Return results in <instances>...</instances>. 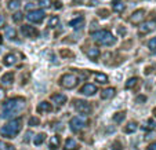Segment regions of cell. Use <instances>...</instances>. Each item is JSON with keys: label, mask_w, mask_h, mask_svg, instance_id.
I'll return each mask as SVG.
<instances>
[{"label": "cell", "mask_w": 156, "mask_h": 150, "mask_svg": "<svg viewBox=\"0 0 156 150\" xmlns=\"http://www.w3.org/2000/svg\"><path fill=\"white\" fill-rule=\"evenodd\" d=\"M25 109V99L21 97L9 99L3 105L2 110V118H12L14 116H18L22 110Z\"/></svg>", "instance_id": "cell-1"}, {"label": "cell", "mask_w": 156, "mask_h": 150, "mask_svg": "<svg viewBox=\"0 0 156 150\" xmlns=\"http://www.w3.org/2000/svg\"><path fill=\"white\" fill-rule=\"evenodd\" d=\"M21 130H22V118H12L0 130V134L4 138H15Z\"/></svg>", "instance_id": "cell-2"}, {"label": "cell", "mask_w": 156, "mask_h": 150, "mask_svg": "<svg viewBox=\"0 0 156 150\" xmlns=\"http://www.w3.org/2000/svg\"><path fill=\"white\" fill-rule=\"evenodd\" d=\"M91 37L100 46H112L116 43V37L109 30H97V32H93Z\"/></svg>", "instance_id": "cell-3"}, {"label": "cell", "mask_w": 156, "mask_h": 150, "mask_svg": "<svg viewBox=\"0 0 156 150\" xmlns=\"http://www.w3.org/2000/svg\"><path fill=\"white\" fill-rule=\"evenodd\" d=\"M79 77L76 76V74H73V73H65L64 76L59 79V84L64 87V88H66V90H72V88H75L77 84H79Z\"/></svg>", "instance_id": "cell-4"}, {"label": "cell", "mask_w": 156, "mask_h": 150, "mask_svg": "<svg viewBox=\"0 0 156 150\" xmlns=\"http://www.w3.org/2000/svg\"><path fill=\"white\" fill-rule=\"evenodd\" d=\"M75 109L80 114L88 116V114H91V112H93V106L88 102H86V101L79 99V101H75Z\"/></svg>", "instance_id": "cell-5"}, {"label": "cell", "mask_w": 156, "mask_h": 150, "mask_svg": "<svg viewBox=\"0 0 156 150\" xmlns=\"http://www.w3.org/2000/svg\"><path fill=\"white\" fill-rule=\"evenodd\" d=\"M86 125H87L86 120L83 117H79V116L71 118V121H69V127H71V130L73 131V132H79V131L84 130Z\"/></svg>", "instance_id": "cell-6"}, {"label": "cell", "mask_w": 156, "mask_h": 150, "mask_svg": "<svg viewBox=\"0 0 156 150\" xmlns=\"http://www.w3.org/2000/svg\"><path fill=\"white\" fill-rule=\"evenodd\" d=\"M155 29H156V21L155 19L147 21V22H144V24L140 26L138 33L141 36H144V35H148V33H151L152 30H155Z\"/></svg>", "instance_id": "cell-7"}, {"label": "cell", "mask_w": 156, "mask_h": 150, "mask_svg": "<svg viewBox=\"0 0 156 150\" xmlns=\"http://www.w3.org/2000/svg\"><path fill=\"white\" fill-rule=\"evenodd\" d=\"M27 18H28V21H30V22L39 24V22H41L44 18V11L43 10H32V11L27 15Z\"/></svg>", "instance_id": "cell-8"}, {"label": "cell", "mask_w": 156, "mask_h": 150, "mask_svg": "<svg viewBox=\"0 0 156 150\" xmlns=\"http://www.w3.org/2000/svg\"><path fill=\"white\" fill-rule=\"evenodd\" d=\"M21 32H22V35L25 37H29V39H36L39 36V30L35 26H30V25H24L21 28Z\"/></svg>", "instance_id": "cell-9"}, {"label": "cell", "mask_w": 156, "mask_h": 150, "mask_svg": "<svg viewBox=\"0 0 156 150\" xmlns=\"http://www.w3.org/2000/svg\"><path fill=\"white\" fill-rule=\"evenodd\" d=\"M145 18V11L144 10H137V11H134L131 14V17H130V22L134 25H138L141 24L142 21H144Z\"/></svg>", "instance_id": "cell-10"}, {"label": "cell", "mask_w": 156, "mask_h": 150, "mask_svg": "<svg viewBox=\"0 0 156 150\" xmlns=\"http://www.w3.org/2000/svg\"><path fill=\"white\" fill-rule=\"evenodd\" d=\"M80 92H82L83 95H87V97H91V95H94L95 92H97V87H95L94 84H90V83H87V84H84L82 87V90H80Z\"/></svg>", "instance_id": "cell-11"}, {"label": "cell", "mask_w": 156, "mask_h": 150, "mask_svg": "<svg viewBox=\"0 0 156 150\" xmlns=\"http://www.w3.org/2000/svg\"><path fill=\"white\" fill-rule=\"evenodd\" d=\"M51 110H53V106H51V103L46 102V101H43V102H40L37 105V112L39 113H50Z\"/></svg>", "instance_id": "cell-12"}, {"label": "cell", "mask_w": 156, "mask_h": 150, "mask_svg": "<svg viewBox=\"0 0 156 150\" xmlns=\"http://www.w3.org/2000/svg\"><path fill=\"white\" fill-rule=\"evenodd\" d=\"M2 84L3 85H11L12 81H14V73L12 72H9V73H4L3 76H2Z\"/></svg>", "instance_id": "cell-13"}, {"label": "cell", "mask_w": 156, "mask_h": 150, "mask_svg": "<svg viewBox=\"0 0 156 150\" xmlns=\"http://www.w3.org/2000/svg\"><path fill=\"white\" fill-rule=\"evenodd\" d=\"M83 25H84V18L83 17L75 18V19H72L69 22V26L73 28V29H80V28H83Z\"/></svg>", "instance_id": "cell-14"}, {"label": "cell", "mask_w": 156, "mask_h": 150, "mask_svg": "<svg viewBox=\"0 0 156 150\" xmlns=\"http://www.w3.org/2000/svg\"><path fill=\"white\" fill-rule=\"evenodd\" d=\"M3 63L6 66H12L17 63V58H15V54H7L6 56L3 58Z\"/></svg>", "instance_id": "cell-15"}, {"label": "cell", "mask_w": 156, "mask_h": 150, "mask_svg": "<svg viewBox=\"0 0 156 150\" xmlns=\"http://www.w3.org/2000/svg\"><path fill=\"white\" fill-rule=\"evenodd\" d=\"M124 3L122 0H112V10L115 12H123L124 11Z\"/></svg>", "instance_id": "cell-16"}, {"label": "cell", "mask_w": 156, "mask_h": 150, "mask_svg": "<svg viewBox=\"0 0 156 150\" xmlns=\"http://www.w3.org/2000/svg\"><path fill=\"white\" fill-rule=\"evenodd\" d=\"M116 90L113 87H109V88H105L101 91V99H109V98H112L115 95Z\"/></svg>", "instance_id": "cell-17"}, {"label": "cell", "mask_w": 156, "mask_h": 150, "mask_svg": "<svg viewBox=\"0 0 156 150\" xmlns=\"http://www.w3.org/2000/svg\"><path fill=\"white\" fill-rule=\"evenodd\" d=\"M77 149H79V145H77V142L75 141L73 138L66 139V142H65V149L64 150H77Z\"/></svg>", "instance_id": "cell-18"}, {"label": "cell", "mask_w": 156, "mask_h": 150, "mask_svg": "<svg viewBox=\"0 0 156 150\" xmlns=\"http://www.w3.org/2000/svg\"><path fill=\"white\" fill-rule=\"evenodd\" d=\"M51 99H53L57 105H64L68 98H66V95H64V94H53L51 95Z\"/></svg>", "instance_id": "cell-19"}, {"label": "cell", "mask_w": 156, "mask_h": 150, "mask_svg": "<svg viewBox=\"0 0 156 150\" xmlns=\"http://www.w3.org/2000/svg\"><path fill=\"white\" fill-rule=\"evenodd\" d=\"M59 142H61V138H59L58 135H54V136H51V139H50V149L51 150H57L58 149V146H59Z\"/></svg>", "instance_id": "cell-20"}, {"label": "cell", "mask_w": 156, "mask_h": 150, "mask_svg": "<svg viewBox=\"0 0 156 150\" xmlns=\"http://www.w3.org/2000/svg\"><path fill=\"white\" fill-rule=\"evenodd\" d=\"M4 36H6L7 39H15L17 37V32H15V29L12 26H6L4 28Z\"/></svg>", "instance_id": "cell-21"}, {"label": "cell", "mask_w": 156, "mask_h": 150, "mask_svg": "<svg viewBox=\"0 0 156 150\" xmlns=\"http://www.w3.org/2000/svg\"><path fill=\"white\" fill-rule=\"evenodd\" d=\"M137 125H138V124H137L136 121H130V123L123 128V132H124V134H131V132H134V131L137 130Z\"/></svg>", "instance_id": "cell-22"}, {"label": "cell", "mask_w": 156, "mask_h": 150, "mask_svg": "<svg viewBox=\"0 0 156 150\" xmlns=\"http://www.w3.org/2000/svg\"><path fill=\"white\" fill-rule=\"evenodd\" d=\"M138 81H140V80L137 79V77H131V79H129V80L126 81V84H124V88H126V90L134 88V87L138 84Z\"/></svg>", "instance_id": "cell-23"}, {"label": "cell", "mask_w": 156, "mask_h": 150, "mask_svg": "<svg viewBox=\"0 0 156 150\" xmlns=\"http://www.w3.org/2000/svg\"><path fill=\"white\" fill-rule=\"evenodd\" d=\"M100 55H101V53H100V50H98V48H90V50L87 51V56L90 59H93V61H95V59H97Z\"/></svg>", "instance_id": "cell-24"}, {"label": "cell", "mask_w": 156, "mask_h": 150, "mask_svg": "<svg viewBox=\"0 0 156 150\" xmlns=\"http://www.w3.org/2000/svg\"><path fill=\"white\" fill-rule=\"evenodd\" d=\"M93 76L95 77V80H97L98 83H102V84H105V83H108V76L104 73H97V72H94L93 73Z\"/></svg>", "instance_id": "cell-25"}, {"label": "cell", "mask_w": 156, "mask_h": 150, "mask_svg": "<svg viewBox=\"0 0 156 150\" xmlns=\"http://www.w3.org/2000/svg\"><path fill=\"white\" fill-rule=\"evenodd\" d=\"M124 118H126V113H124V112H119V113H116V114L113 116V121H115V123H118V124L123 123Z\"/></svg>", "instance_id": "cell-26"}, {"label": "cell", "mask_w": 156, "mask_h": 150, "mask_svg": "<svg viewBox=\"0 0 156 150\" xmlns=\"http://www.w3.org/2000/svg\"><path fill=\"white\" fill-rule=\"evenodd\" d=\"M44 139H46V135H44L43 132H41V134H37V135H36L35 138H33V143H35L36 146H39V145L43 143Z\"/></svg>", "instance_id": "cell-27"}, {"label": "cell", "mask_w": 156, "mask_h": 150, "mask_svg": "<svg viewBox=\"0 0 156 150\" xmlns=\"http://www.w3.org/2000/svg\"><path fill=\"white\" fill-rule=\"evenodd\" d=\"M58 22H59L58 15H53V17L48 19V26H50V28H55L57 25H58Z\"/></svg>", "instance_id": "cell-28"}, {"label": "cell", "mask_w": 156, "mask_h": 150, "mask_svg": "<svg viewBox=\"0 0 156 150\" xmlns=\"http://www.w3.org/2000/svg\"><path fill=\"white\" fill-rule=\"evenodd\" d=\"M7 7H9V10H17L20 7V2L18 0H10Z\"/></svg>", "instance_id": "cell-29"}, {"label": "cell", "mask_w": 156, "mask_h": 150, "mask_svg": "<svg viewBox=\"0 0 156 150\" xmlns=\"http://www.w3.org/2000/svg\"><path fill=\"white\" fill-rule=\"evenodd\" d=\"M0 150H15V147L6 143V142H3V141H0Z\"/></svg>", "instance_id": "cell-30"}, {"label": "cell", "mask_w": 156, "mask_h": 150, "mask_svg": "<svg viewBox=\"0 0 156 150\" xmlns=\"http://www.w3.org/2000/svg\"><path fill=\"white\" fill-rule=\"evenodd\" d=\"M22 19H24V14H22V12H15V14L12 15V21H14V22H21Z\"/></svg>", "instance_id": "cell-31"}, {"label": "cell", "mask_w": 156, "mask_h": 150, "mask_svg": "<svg viewBox=\"0 0 156 150\" xmlns=\"http://www.w3.org/2000/svg\"><path fill=\"white\" fill-rule=\"evenodd\" d=\"M39 124H40V120H39L37 117H30L29 118V125L36 127V125H39Z\"/></svg>", "instance_id": "cell-32"}, {"label": "cell", "mask_w": 156, "mask_h": 150, "mask_svg": "<svg viewBox=\"0 0 156 150\" xmlns=\"http://www.w3.org/2000/svg\"><path fill=\"white\" fill-rule=\"evenodd\" d=\"M148 47H149L152 51H156V37L155 39H151L149 43H148Z\"/></svg>", "instance_id": "cell-33"}, {"label": "cell", "mask_w": 156, "mask_h": 150, "mask_svg": "<svg viewBox=\"0 0 156 150\" xmlns=\"http://www.w3.org/2000/svg\"><path fill=\"white\" fill-rule=\"evenodd\" d=\"M122 149H123V146H122V143L119 141H116L112 143V150H122Z\"/></svg>", "instance_id": "cell-34"}, {"label": "cell", "mask_w": 156, "mask_h": 150, "mask_svg": "<svg viewBox=\"0 0 156 150\" xmlns=\"http://www.w3.org/2000/svg\"><path fill=\"white\" fill-rule=\"evenodd\" d=\"M50 3H51V0H40V2H39V6L47 9V7H50Z\"/></svg>", "instance_id": "cell-35"}, {"label": "cell", "mask_w": 156, "mask_h": 150, "mask_svg": "<svg viewBox=\"0 0 156 150\" xmlns=\"http://www.w3.org/2000/svg\"><path fill=\"white\" fill-rule=\"evenodd\" d=\"M32 136H33V134L30 132V131H28V132L25 134V138H24V142H25V143H28V142L30 141V138H32Z\"/></svg>", "instance_id": "cell-36"}, {"label": "cell", "mask_w": 156, "mask_h": 150, "mask_svg": "<svg viewBox=\"0 0 156 150\" xmlns=\"http://www.w3.org/2000/svg\"><path fill=\"white\" fill-rule=\"evenodd\" d=\"M61 55L62 56H73V54L71 51H66V50H61Z\"/></svg>", "instance_id": "cell-37"}, {"label": "cell", "mask_w": 156, "mask_h": 150, "mask_svg": "<svg viewBox=\"0 0 156 150\" xmlns=\"http://www.w3.org/2000/svg\"><path fill=\"white\" fill-rule=\"evenodd\" d=\"M98 14H100V17H102V18H106L108 17V11H106V10H102V11H98Z\"/></svg>", "instance_id": "cell-38"}, {"label": "cell", "mask_w": 156, "mask_h": 150, "mask_svg": "<svg viewBox=\"0 0 156 150\" xmlns=\"http://www.w3.org/2000/svg\"><path fill=\"white\" fill-rule=\"evenodd\" d=\"M27 10H29V11H32V10H36V4H32V3H29V4H27V7H25Z\"/></svg>", "instance_id": "cell-39"}, {"label": "cell", "mask_w": 156, "mask_h": 150, "mask_svg": "<svg viewBox=\"0 0 156 150\" xmlns=\"http://www.w3.org/2000/svg\"><path fill=\"white\" fill-rule=\"evenodd\" d=\"M137 102L138 103H141V102H145V101H147V97H144V95H141V97H137Z\"/></svg>", "instance_id": "cell-40"}, {"label": "cell", "mask_w": 156, "mask_h": 150, "mask_svg": "<svg viewBox=\"0 0 156 150\" xmlns=\"http://www.w3.org/2000/svg\"><path fill=\"white\" fill-rule=\"evenodd\" d=\"M54 7H55L57 10H61V9H62V3L58 0V2H55V3H54Z\"/></svg>", "instance_id": "cell-41"}, {"label": "cell", "mask_w": 156, "mask_h": 150, "mask_svg": "<svg viewBox=\"0 0 156 150\" xmlns=\"http://www.w3.org/2000/svg\"><path fill=\"white\" fill-rule=\"evenodd\" d=\"M4 95H6V92H4V90L0 87V102H2V99H4Z\"/></svg>", "instance_id": "cell-42"}, {"label": "cell", "mask_w": 156, "mask_h": 150, "mask_svg": "<svg viewBox=\"0 0 156 150\" xmlns=\"http://www.w3.org/2000/svg\"><path fill=\"white\" fill-rule=\"evenodd\" d=\"M147 150H156V142H153V143H151L149 146H148Z\"/></svg>", "instance_id": "cell-43"}, {"label": "cell", "mask_w": 156, "mask_h": 150, "mask_svg": "<svg viewBox=\"0 0 156 150\" xmlns=\"http://www.w3.org/2000/svg\"><path fill=\"white\" fill-rule=\"evenodd\" d=\"M153 127H155L153 120H148V128H153Z\"/></svg>", "instance_id": "cell-44"}, {"label": "cell", "mask_w": 156, "mask_h": 150, "mask_svg": "<svg viewBox=\"0 0 156 150\" xmlns=\"http://www.w3.org/2000/svg\"><path fill=\"white\" fill-rule=\"evenodd\" d=\"M4 25V17H2V15H0V28L3 26Z\"/></svg>", "instance_id": "cell-45"}, {"label": "cell", "mask_w": 156, "mask_h": 150, "mask_svg": "<svg viewBox=\"0 0 156 150\" xmlns=\"http://www.w3.org/2000/svg\"><path fill=\"white\" fill-rule=\"evenodd\" d=\"M82 2H84V0H73V3H82Z\"/></svg>", "instance_id": "cell-46"}, {"label": "cell", "mask_w": 156, "mask_h": 150, "mask_svg": "<svg viewBox=\"0 0 156 150\" xmlns=\"http://www.w3.org/2000/svg\"><path fill=\"white\" fill-rule=\"evenodd\" d=\"M153 113H155V116H156V109H155V110H153Z\"/></svg>", "instance_id": "cell-47"}, {"label": "cell", "mask_w": 156, "mask_h": 150, "mask_svg": "<svg viewBox=\"0 0 156 150\" xmlns=\"http://www.w3.org/2000/svg\"><path fill=\"white\" fill-rule=\"evenodd\" d=\"M0 41H2V36H0Z\"/></svg>", "instance_id": "cell-48"}]
</instances>
